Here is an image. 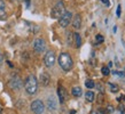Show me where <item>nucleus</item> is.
<instances>
[{
	"instance_id": "nucleus-21",
	"label": "nucleus",
	"mask_w": 125,
	"mask_h": 114,
	"mask_svg": "<svg viewBox=\"0 0 125 114\" xmlns=\"http://www.w3.org/2000/svg\"><path fill=\"white\" fill-rule=\"evenodd\" d=\"M109 86H110V90H111V92H117L118 91V86L117 84L109 83Z\"/></svg>"
},
{
	"instance_id": "nucleus-1",
	"label": "nucleus",
	"mask_w": 125,
	"mask_h": 114,
	"mask_svg": "<svg viewBox=\"0 0 125 114\" xmlns=\"http://www.w3.org/2000/svg\"><path fill=\"white\" fill-rule=\"evenodd\" d=\"M24 89L28 95H36L38 92V80L34 74H30L27 76L24 81Z\"/></svg>"
},
{
	"instance_id": "nucleus-18",
	"label": "nucleus",
	"mask_w": 125,
	"mask_h": 114,
	"mask_svg": "<svg viewBox=\"0 0 125 114\" xmlns=\"http://www.w3.org/2000/svg\"><path fill=\"white\" fill-rule=\"evenodd\" d=\"M85 87L88 88V89H93V88L95 87V83H94V81L91 79H87L86 81H85Z\"/></svg>"
},
{
	"instance_id": "nucleus-17",
	"label": "nucleus",
	"mask_w": 125,
	"mask_h": 114,
	"mask_svg": "<svg viewBox=\"0 0 125 114\" xmlns=\"http://www.w3.org/2000/svg\"><path fill=\"white\" fill-rule=\"evenodd\" d=\"M67 42H68L69 46L73 45V33L69 31L68 33H67Z\"/></svg>"
},
{
	"instance_id": "nucleus-20",
	"label": "nucleus",
	"mask_w": 125,
	"mask_h": 114,
	"mask_svg": "<svg viewBox=\"0 0 125 114\" xmlns=\"http://www.w3.org/2000/svg\"><path fill=\"white\" fill-rule=\"evenodd\" d=\"M101 72H102V74L103 75H109L110 74V70H109V67L108 66H102V68H101Z\"/></svg>"
},
{
	"instance_id": "nucleus-6",
	"label": "nucleus",
	"mask_w": 125,
	"mask_h": 114,
	"mask_svg": "<svg viewBox=\"0 0 125 114\" xmlns=\"http://www.w3.org/2000/svg\"><path fill=\"white\" fill-rule=\"evenodd\" d=\"M55 61H56V57H55V53L53 50H48L47 53L45 54L44 56V63H45L46 67H53L54 64H55Z\"/></svg>"
},
{
	"instance_id": "nucleus-11",
	"label": "nucleus",
	"mask_w": 125,
	"mask_h": 114,
	"mask_svg": "<svg viewBox=\"0 0 125 114\" xmlns=\"http://www.w3.org/2000/svg\"><path fill=\"white\" fill-rule=\"evenodd\" d=\"M71 23L75 30H79L80 27H82V17H80L79 14H76L75 16H72Z\"/></svg>"
},
{
	"instance_id": "nucleus-4",
	"label": "nucleus",
	"mask_w": 125,
	"mask_h": 114,
	"mask_svg": "<svg viewBox=\"0 0 125 114\" xmlns=\"http://www.w3.org/2000/svg\"><path fill=\"white\" fill-rule=\"evenodd\" d=\"M30 108L34 114H42L45 112V104L40 99H36V100L31 103Z\"/></svg>"
},
{
	"instance_id": "nucleus-12",
	"label": "nucleus",
	"mask_w": 125,
	"mask_h": 114,
	"mask_svg": "<svg viewBox=\"0 0 125 114\" xmlns=\"http://www.w3.org/2000/svg\"><path fill=\"white\" fill-rule=\"evenodd\" d=\"M39 81H40V83H42V86H44V87H47L49 83H51V76H49L48 73H42L40 74V76H39Z\"/></svg>"
},
{
	"instance_id": "nucleus-16",
	"label": "nucleus",
	"mask_w": 125,
	"mask_h": 114,
	"mask_svg": "<svg viewBox=\"0 0 125 114\" xmlns=\"http://www.w3.org/2000/svg\"><path fill=\"white\" fill-rule=\"evenodd\" d=\"M85 99H86L88 103H93L95 99V95L93 91H87L86 94H85Z\"/></svg>"
},
{
	"instance_id": "nucleus-22",
	"label": "nucleus",
	"mask_w": 125,
	"mask_h": 114,
	"mask_svg": "<svg viewBox=\"0 0 125 114\" xmlns=\"http://www.w3.org/2000/svg\"><path fill=\"white\" fill-rule=\"evenodd\" d=\"M121 8H122V6H121V5H118V6H117V11H116V15H117V17H121V10H122Z\"/></svg>"
},
{
	"instance_id": "nucleus-2",
	"label": "nucleus",
	"mask_w": 125,
	"mask_h": 114,
	"mask_svg": "<svg viewBox=\"0 0 125 114\" xmlns=\"http://www.w3.org/2000/svg\"><path fill=\"white\" fill-rule=\"evenodd\" d=\"M57 63L60 65V67L64 71V72H69L73 66V61L72 57L70 56L69 53H61L59 58H57Z\"/></svg>"
},
{
	"instance_id": "nucleus-14",
	"label": "nucleus",
	"mask_w": 125,
	"mask_h": 114,
	"mask_svg": "<svg viewBox=\"0 0 125 114\" xmlns=\"http://www.w3.org/2000/svg\"><path fill=\"white\" fill-rule=\"evenodd\" d=\"M73 45L76 48H80L82 47V37L79 33H73Z\"/></svg>"
},
{
	"instance_id": "nucleus-8",
	"label": "nucleus",
	"mask_w": 125,
	"mask_h": 114,
	"mask_svg": "<svg viewBox=\"0 0 125 114\" xmlns=\"http://www.w3.org/2000/svg\"><path fill=\"white\" fill-rule=\"evenodd\" d=\"M9 87L13 89V90H20L21 88L23 87V81L22 79H21V76L19 75H13L10 78V80H9Z\"/></svg>"
},
{
	"instance_id": "nucleus-9",
	"label": "nucleus",
	"mask_w": 125,
	"mask_h": 114,
	"mask_svg": "<svg viewBox=\"0 0 125 114\" xmlns=\"http://www.w3.org/2000/svg\"><path fill=\"white\" fill-rule=\"evenodd\" d=\"M57 97H59L60 104H64L65 99H67V90L63 86H59L57 88Z\"/></svg>"
},
{
	"instance_id": "nucleus-27",
	"label": "nucleus",
	"mask_w": 125,
	"mask_h": 114,
	"mask_svg": "<svg viewBox=\"0 0 125 114\" xmlns=\"http://www.w3.org/2000/svg\"><path fill=\"white\" fill-rule=\"evenodd\" d=\"M25 2H27V6L29 7V5H30V0H25Z\"/></svg>"
},
{
	"instance_id": "nucleus-10",
	"label": "nucleus",
	"mask_w": 125,
	"mask_h": 114,
	"mask_svg": "<svg viewBox=\"0 0 125 114\" xmlns=\"http://www.w3.org/2000/svg\"><path fill=\"white\" fill-rule=\"evenodd\" d=\"M46 106H47V110L49 111H55L57 108V100L55 99V97L51 96L47 98V102H46Z\"/></svg>"
},
{
	"instance_id": "nucleus-26",
	"label": "nucleus",
	"mask_w": 125,
	"mask_h": 114,
	"mask_svg": "<svg viewBox=\"0 0 125 114\" xmlns=\"http://www.w3.org/2000/svg\"><path fill=\"white\" fill-rule=\"evenodd\" d=\"M113 31H114V33H116V31H117V26H116V25H115V26H114V29H113Z\"/></svg>"
},
{
	"instance_id": "nucleus-7",
	"label": "nucleus",
	"mask_w": 125,
	"mask_h": 114,
	"mask_svg": "<svg viewBox=\"0 0 125 114\" xmlns=\"http://www.w3.org/2000/svg\"><path fill=\"white\" fill-rule=\"evenodd\" d=\"M71 21H72V13L65 10L63 13V15L59 18V24H60L61 27H67L71 23Z\"/></svg>"
},
{
	"instance_id": "nucleus-19",
	"label": "nucleus",
	"mask_w": 125,
	"mask_h": 114,
	"mask_svg": "<svg viewBox=\"0 0 125 114\" xmlns=\"http://www.w3.org/2000/svg\"><path fill=\"white\" fill-rule=\"evenodd\" d=\"M103 41H104V38H103L102 34H96V35H95V43H96V45L102 43Z\"/></svg>"
},
{
	"instance_id": "nucleus-25",
	"label": "nucleus",
	"mask_w": 125,
	"mask_h": 114,
	"mask_svg": "<svg viewBox=\"0 0 125 114\" xmlns=\"http://www.w3.org/2000/svg\"><path fill=\"white\" fill-rule=\"evenodd\" d=\"M102 1H103V2H104V4H106L107 5V6H109V1H108V0H102Z\"/></svg>"
},
{
	"instance_id": "nucleus-23",
	"label": "nucleus",
	"mask_w": 125,
	"mask_h": 114,
	"mask_svg": "<svg viewBox=\"0 0 125 114\" xmlns=\"http://www.w3.org/2000/svg\"><path fill=\"white\" fill-rule=\"evenodd\" d=\"M2 63H4V56H2V54L0 53V66L2 65Z\"/></svg>"
},
{
	"instance_id": "nucleus-28",
	"label": "nucleus",
	"mask_w": 125,
	"mask_h": 114,
	"mask_svg": "<svg viewBox=\"0 0 125 114\" xmlns=\"http://www.w3.org/2000/svg\"><path fill=\"white\" fill-rule=\"evenodd\" d=\"M7 63H8V65H9V66H10V67H13V64H11L10 62H7Z\"/></svg>"
},
{
	"instance_id": "nucleus-24",
	"label": "nucleus",
	"mask_w": 125,
	"mask_h": 114,
	"mask_svg": "<svg viewBox=\"0 0 125 114\" xmlns=\"http://www.w3.org/2000/svg\"><path fill=\"white\" fill-rule=\"evenodd\" d=\"M90 114H99V112H96V111H91V112H90Z\"/></svg>"
},
{
	"instance_id": "nucleus-15",
	"label": "nucleus",
	"mask_w": 125,
	"mask_h": 114,
	"mask_svg": "<svg viewBox=\"0 0 125 114\" xmlns=\"http://www.w3.org/2000/svg\"><path fill=\"white\" fill-rule=\"evenodd\" d=\"M71 94L73 97H80V96L83 95V90H82L80 87H73L71 89Z\"/></svg>"
},
{
	"instance_id": "nucleus-5",
	"label": "nucleus",
	"mask_w": 125,
	"mask_h": 114,
	"mask_svg": "<svg viewBox=\"0 0 125 114\" xmlns=\"http://www.w3.org/2000/svg\"><path fill=\"white\" fill-rule=\"evenodd\" d=\"M32 47H33V50L36 53L42 54V53H44L46 49V41L42 38H36L33 40Z\"/></svg>"
},
{
	"instance_id": "nucleus-3",
	"label": "nucleus",
	"mask_w": 125,
	"mask_h": 114,
	"mask_svg": "<svg viewBox=\"0 0 125 114\" xmlns=\"http://www.w3.org/2000/svg\"><path fill=\"white\" fill-rule=\"evenodd\" d=\"M65 11V6L63 1H59L55 4L53 8H52V11H51V17L52 18H60L61 16L63 15V13Z\"/></svg>"
},
{
	"instance_id": "nucleus-13",
	"label": "nucleus",
	"mask_w": 125,
	"mask_h": 114,
	"mask_svg": "<svg viewBox=\"0 0 125 114\" xmlns=\"http://www.w3.org/2000/svg\"><path fill=\"white\" fill-rule=\"evenodd\" d=\"M6 18V2L4 0H0V19Z\"/></svg>"
}]
</instances>
